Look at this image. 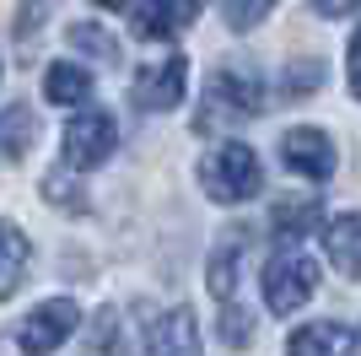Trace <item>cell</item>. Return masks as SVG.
<instances>
[{
	"mask_svg": "<svg viewBox=\"0 0 361 356\" xmlns=\"http://www.w3.org/2000/svg\"><path fill=\"white\" fill-rule=\"evenodd\" d=\"M44 97H49V103H60V108L87 103V97H92V76L81 71V65H71V59H54L49 76H44Z\"/></svg>",
	"mask_w": 361,
	"mask_h": 356,
	"instance_id": "9a60e30c",
	"label": "cell"
},
{
	"mask_svg": "<svg viewBox=\"0 0 361 356\" xmlns=\"http://www.w3.org/2000/svg\"><path fill=\"white\" fill-rule=\"evenodd\" d=\"M264 108V92H259V76L238 59L216 65L211 81H205V97H200V114H195V135H221L226 124H243Z\"/></svg>",
	"mask_w": 361,
	"mask_h": 356,
	"instance_id": "6da1fadb",
	"label": "cell"
},
{
	"mask_svg": "<svg viewBox=\"0 0 361 356\" xmlns=\"http://www.w3.org/2000/svg\"><path fill=\"white\" fill-rule=\"evenodd\" d=\"M183 92H189V59H183V54H167V59H157L151 71H140L135 103L146 108V114H167V108L183 103Z\"/></svg>",
	"mask_w": 361,
	"mask_h": 356,
	"instance_id": "52a82bcc",
	"label": "cell"
},
{
	"mask_svg": "<svg viewBox=\"0 0 361 356\" xmlns=\"http://www.w3.org/2000/svg\"><path fill=\"white\" fill-rule=\"evenodd\" d=\"M200 189L211 194L216 206H238V200H254V194L264 189V173H259L254 146H238V141L216 146L211 157L200 162Z\"/></svg>",
	"mask_w": 361,
	"mask_h": 356,
	"instance_id": "7a4b0ae2",
	"label": "cell"
},
{
	"mask_svg": "<svg viewBox=\"0 0 361 356\" xmlns=\"http://www.w3.org/2000/svg\"><path fill=\"white\" fill-rule=\"evenodd\" d=\"M75 324H81V308H75L71 297H49V302H38V308L27 313L16 345H22V351H54V345H65L75 335Z\"/></svg>",
	"mask_w": 361,
	"mask_h": 356,
	"instance_id": "8992f818",
	"label": "cell"
},
{
	"mask_svg": "<svg viewBox=\"0 0 361 356\" xmlns=\"http://www.w3.org/2000/svg\"><path fill=\"white\" fill-rule=\"evenodd\" d=\"M44 0H27V6H22V11H16V38H22V44H27V38H32V32H38V28H44Z\"/></svg>",
	"mask_w": 361,
	"mask_h": 356,
	"instance_id": "7402d4cb",
	"label": "cell"
},
{
	"mask_svg": "<svg viewBox=\"0 0 361 356\" xmlns=\"http://www.w3.org/2000/svg\"><path fill=\"white\" fill-rule=\"evenodd\" d=\"M32 141H38V119L27 114V103H11L0 114V157H6V162H22L32 151Z\"/></svg>",
	"mask_w": 361,
	"mask_h": 356,
	"instance_id": "5bb4252c",
	"label": "cell"
},
{
	"mask_svg": "<svg viewBox=\"0 0 361 356\" xmlns=\"http://www.w3.org/2000/svg\"><path fill=\"white\" fill-rule=\"evenodd\" d=\"M75 167H54V173H44V200L49 206H60V210H87V194H81V184H75Z\"/></svg>",
	"mask_w": 361,
	"mask_h": 356,
	"instance_id": "e0dca14e",
	"label": "cell"
},
{
	"mask_svg": "<svg viewBox=\"0 0 361 356\" xmlns=\"http://www.w3.org/2000/svg\"><path fill=\"white\" fill-rule=\"evenodd\" d=\"M71 49H81V54H92V59H108V65L119 59V38L103 32L97 22H75L71 28Z\"/></svg>",
	"mask_w": 361,
	"mask_h": 356,
	"instance_id": "ac0fdd59",
	"label": "cell"
},
{
	"mask_svg": "<svg viewBox=\"0 0 361 356\" xmlns=\"http://www.w3.org/2000/svg\"><path fill=\"white\" fill-rule=\"evenodd\" d=\"M318 81H324V59H297V65H286V76H281V92H286V97H302V92H313Z\"/></svg>",
	"mask_w": 361,
	"mask_h": 356,
	"instance_id": "ffe728a7",
	"label": "cell"
},
{
	"mask_svg": "<svg viewBox=\"0 0 361 356\" xmlns=\"http://www.w3.org/2000/svg\"><path fill=\"white\" fill-rule=\"evenodd\" d=\"M291 351L307 356V351H361V335L345 324H334V319H324V324H307V329H291Z\"/></svg>",
	"mask_w": 361,
	"mask_h": 356,
	"instance_id": "4fadbf2b",
	"label": "cell"
},
{
	"mask_svg": "<svg viewBox=\"0 0 361 356\" xmlns=\"http://www.w3.org/2000/svg\"><path fill=\"white\" fill-rule=\"evenodd\" d=\"M151 351H178V356H189V351H200V319L189 308H173L167 319H157V329H151Z\"/></svg>",
	"mask_w": 361,
	"mask_h": 356,
	"instance_id": "7c38bea8",
	"label": "cell"
},
{
	"mask_svg": "<svg viewBox=\"0 0 361 356\" xmlns=\"http://www.w3.org/2000/svg\"><path fill=\"white\" fill-rule=\"evenodd\" d=\"M114 340H119V313H114V308H103V324H97V335H92V351H103V345H114Z\"/></svg>",
	"mask_w": 361,
	"mask_h": 356,
	"instance_id": "603a6c76",
	"label": "cell"
},
{
	"mask_svg": "<svg viewBox=\"0 0 361 356\" xmlns=\"http://www.w3.org/2000/svg\"><path fill=\"white\" fill-rule=\"evenodd\" d=\"M238 270H243V243L232 237L226 249L211 254V292L221 297V302H232V292H238Z\"/></svg>",
	"mask_w": 361,
	"mask_h": 356,
	"instance_id": "2e32d148",
	"label": "cell"
},
{
	"mask_svg": "<svg viewBox=\"0 0 361 356\" xmlns=\"http://www.w3.org/2000/svg\"><path fill=\"white\" fill-rule=\"evenodd\" d=\"M334 141L324 130H313V124H297V130L281 135V167L297 178H307V184H329L334 178Z\"/></svg>",
	"mask_w": 361,
	"mask_h": 356,
	"instance_id": "5b68a950",
	"label": "cell"
},
{
	"mask_svg": "<svg viewBox=\"0 0 361 356\" xmlns=\"http://www.w3.org/2000/svg\"><path fill=\"white\" fill-rule=\"evenodd\" d=\"M195 16H200V0H140L130 28H135V38H146V44H162V38L189 32Z\"/></svg>",
	"mask_w": 361,
	"mask_h": 356,
	"instance_id": "ba28073f",
	"label": "cell"
},
{
	"mask_svg": "<svg viewBox=\"0 0 361 356\" xmlns=\"http://www.w3.org/2000/svg\"><path fill=\"white\" fill-rule=\"evenodd\" d=\"M221 11H226V28L232 32H248L275 11V0H221Z\"/></svg>",
	"mask_w": 361,
	"mask_h": 356,
	"instance_id": "d6986e66",
	"label": "cell"
},
{
	"mask_svg": "<svg viewBox=\"0 0 361 356\" xmlns=\"http://www.w3.org/2000/svg\"><path fill=\"white\" fill-rule=\"evenodd\" d=\"M318 237L329 249V265L340 275H350V281H361V210H340Z\"/></svg>",
	"mask_w": 361,
	"mask_h": 356,
	"instance_id": "9c48e42d",
	"label": "cell"
},
{
	"mask_svg": "<svg viewBox=\"0 0 361 356\" xmlns=\"http://www.w3.org/2000/svg\"><path fill=\"white\" fill-rule=\"evenodd\" d=\"M248 335H254V319H248V308H221V345H248Z\"/></svg>",
	"mask_w": 361,
	"mask_h": 356,
	"instance_id": "44dd1931",
	"label": "cell"
},
{
	"mask_svg": "<svg viewBox=\"0 0 361 356\" xmlns=\"http://www.w3.org/2000/svg\"><path fill=\"white\" fill-rule=\"evenodd\" d=\"M318 6V16H345L350 6H361V0H313Z\"/></svg>",
	"mask_w": 361,
	"mask_h": 356,
	"instance_id": "d4e9b609",
	"label": "cell"
},
{
	"mask_svg": "<svg viewBox=\"0 0 361 356\" xmlns=\"http://www.w3.org/2000/svg\"><path fill=\"white\" fill-rule=\"evenodd\" d=\"M345 71H350V92L361 97V28L350 32V49H345Z\"/></svg>",
	"mask_w": 361,
	"mask_h": 356,
	"instance_id": "cb8c5ba5",
	"label": "cell"
},
{
	"mask_svg": "<svg viewBox=\"0 0 361 356\" xmlns=\"http://www.w3.org/2000/svg\"><path fill=\"white\" fill-rule=\"evenodd\" d=\"M114 141H119V124H114L103 108H81V114H71V124H65L60 151H65V162H71L75 173H87V167H103L108 157H114Z\"/></svg>",
	"mask_w": 361,
	"mask_h": 356,
	"instance_id": "3957f363",
	"label": "cell"
},
{
	"mask_svg": "<svg viewBox=\"0 0 361 356\" xmlns=\"http://www.w3.org/2000/svg\"><path fill=\"white\" fill-rule=\"evenodd\" d=\"M270 227H275V237H286V243H297V237H307V232H324V200H318V194H307V200H281V206L270 210Z\"/></svg>",
	"mask_w": 361,
	"mask_h": 356,
	"instance_id": "8fae6325",
	"label": "cell"
},
{
	"mask_svg": "<svg viewBox=\"0 0 361 356\" xmlns=\"http://www.w3.org/2000/svg\"><path fill=\"white\" fill-rule=\"evenodd\" d=\"M313 292H318V265L286 243L264 265V302H270V313H297Z\"/></svg>",
	"mask_w": 361,
	"mask_h": 356,
	"instance_id": "277c9868",
	"label": "cell"
},
{
	"mask_svg": "<svg viewBox=\"0 0 361 356\" xmlns=\"http://www.w3.org/2000/svg\"><path fill=\"white\" fill-rule=\"evenodd\" d=\"M97 6H130V0H97Z\"/></svg>",
	"mask_w": 361,
	"mask_h": 356,
	"instance_id": "484cf974",
	"label": "cell"
},
{
	"mask_svg": "<svg viewBox=\"0 0 361 356\" xmlns=\"http://www.w3.org/2000/svg\"><path fill=\"white\" fill-rule=\"evenodd\" d=\"M27 232L16 222H0V302H11L16 292H22V281H27Z\"/></svg>",
	"mask_w": 361,
	"mask_h": 356,
	"instance_id": "30bf717a",
	"label": "cell"
}]
</instances>
